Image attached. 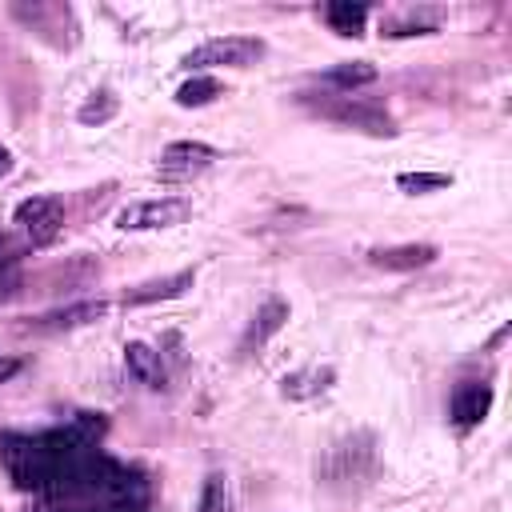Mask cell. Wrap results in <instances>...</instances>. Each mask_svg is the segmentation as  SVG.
Segmentation results:
<instances>
[{
	"label": "cell",
	"instance_id": "obj_21",
	"mask_svg": "<svg viewBox=\"0 0 512 512\" xmlns=\"http://www.w3.org/2000/svg\"><path fill=\"white\" fill-rule=\"evenodd\" d=\"M8 172H12V152L0 144V176H8Z\"/></svg>",
	"mask_w": 512,
	"mask_h": 512
},
{
	"label": "cell",
	"instance_id": "obj_2",
	"mask_svg": "<svg viewBox=\"0 0 512 512\" xmlns=\"http://www.w3.org/2000/svg\"><path fill=\"white\" fill-rule=\"evenodd\" d=\"M192 212V204L184 196H160V200H136L128 208L116 212V228L124 232H156V228H172Z\"/></svg>",
	"mask_w": 512,
	"mask_h": 512
},
{
	"label": "cell",
	"instance_id": "obj_11",
	"mask_svg": "<svg viewBox=\"0 0 512 512\" xmlns=\"http://www.w3.org/2000/svg\"><path fill=\"white\" fill-rule=\"evenodd\" d=\"M124 364H128V372L140 380V384H148V388H160L164 384V368H160V352H152L148 344H140V340H132L128 348H124Z\"/></svg>",
	"mask_w": 512,
	"mask_h": 512
},
{
	"label": "cell",
	"instance_id": "obj_18",
	"mask_svg": "<svg viewBox=\"0 0 512 512\" xmlns=\"http://www.w3.org/2000/svg\"><path fill=\"white\" fill-rule=\"evenodd\" d=\"M396 184L404 188V192H436V188H448V176L444 172H400L396 176Z\"/></svg>",
	"mask_w": 512,
	"mask_h": 512
},
{
	"label": "cell",
	"instance_id": "obj_4",
	"mask_svg": "<svg viewBox=\"0 0 512 512\" xmlns=\"http://www.w3.org/2000/svg\"><path fill=\"white\" fill-rule=\"evenodd\" d=\"M16 224L28 232L32 244H52L64 228V200L60 196H32L16 208Z\"/></svg>",
	"mask_w": 512,
	"mask_h": 512
},
{
	"label": "cell",
	"instance_id": "obj_15",
	"mask_svg": "<svg viewBox=\"0 0 512 512\" xmlns=\"http://www.w3.org/2000/svg\"><path fill=\"white\" fill-rule=\"evenodd\" d=\"M220 96V84L212 80V76H192V80H184L180 88H176V104L180 108H204V104H212Z\"/></svg>",
	"mask_w": 512,
	"mask_h": 512
},
{
	"label": "cell",
	"instance_id": "obj_1",
	"mask_svg": "<svg viewBox=\"0 0 512 512\" xmlns=\"http://www.w3.org/2000/svg\"><path fill=\"white\" fill-rule=\"evenodd\" d=\"M264 56V40L256 36H216V40H204L200 48H192L184 56V68H248Z\"/></svg>",
	"mask_w": 512,
	"mask_h": 512
},
{
	"label": "cell",
	"instance_id": "obj_13",
	"mask_svg": "<svg viewBox=\"0 0 512 512\" xmlns=\"http://www.w3.org/2000/svg\"><path fill=\"white\" fill-rule=\"evenodd\" d=\"M324 20L336 36H360L364 32V20H368V8L364 4H352V0H336L324 8Z\"/></svg>",
	"mask_w": 512,
	"mask_h": 512
},
{
	"label": "cell",
	"instance_id": "obj_3",
	"mask_svg": "<svg viewBox=\"0 0 512 512\" xmlns=\"http://www.w3.org/2000/svg\"><path fill=\"white\" fill-rule=\"evenodd\" d=\"M316 112L344 124V128H356V132H368V136H396V124L384 108L376 104H360L352 96H336V100H316Z\"/></svg>",
	"mask_w": 512,
	"mask_h": 512
},
{
	"label": "cell",
	"instance_id": "obj_9",
	"mask_svg": "<svg viewBox=\"0 0 512 512\" xmlns=\"http://www.w3.org/2000/svg\"><path fill=\"white\" fill-rule=\"evenodd\" d=\"M184 288H192V272H188V268H184V272H172V276H164V280H144V284L128 288V292H124V304H152V300H172V296H180Z\"/></svg>",
	"mask_w": 512,
	"mask_h": 512
},
{
	"label": "cell",
	"instance_id": "obj_6",
	"mask_svg": "<svg viewBox=\"0 0 512 512\" xmlns=\"http://www.w3.org/2000/svg\"><path fill=\"white\" fill-rule=\"evenodd\" d=\"M488 408H492V388H488L484 380H464V384H456V392H452V420H456L460 428L480 424V420L488 416Z\"/></svg>",
	"mask_w": 512,
	"mask_h": 512
},
{
	"label": "cell",
	"instance_id": "obj_12",
	"mask_svg": "<svg viewBox=\"0 0 512 512\" xmlns=\"http://www.w3.org/2000/svg\"><path fill=\"white\" fill-rule=\"evenodd\" d=\"M104 312H108L104 300H80V304H68V308H60V312L40 316V324H44V328H80V324L100 320Z\"/></svg>",
	"mask_w": 512,
	"mask_h": 512
},
{
	"label": "cell",
	"instance_id": "obj_8",
	"mask_svg": "<svg viewBox=\"0 0 512 512\" xmlns=\"http://www.w3.org/2000/svg\"><path fill=\"white\" fill-rule=\"evenodd\" d=\"M284 320H288V304H284V300H268V304L252 316L248 332L240 336V352H256V348H264V340L276 336V332L284 328Z\"/></svg>",
	"mask_w": 512,
	"mask_h": 512
},
{
	"label": "cell",
	"instance_id": "obj_16",
	"mask_svg": "<svg viewBox=\"0 0 512 512\" xmlns=\"http://www.w3.org/2000/svg\"><path fill=\"white\" fill-rule=\"evenodd\" d=\"M116 108H120V100L112 96V92H96V96H88L84 104H80V112H76V120L80 124H108L112 116H116Z\"/></svg>",
	"mask_w": 512,
	"mask_h": 512
},
{
	"label": "cell",
	"instance_id": "obj_20",
	"mask_svg": "<svg viewBox=\"0 0 512 512\" xmlns=\"http://www.w3.org/2000/svg\"><path fill=\"white\" fill-rule=\"evenodd\" d=\"M16 368H20V360H16V356H0V384H4V380H8Z\"/></svg>",
	"mask_w": 512,
	"mask_h": 512
},
{
	"label": "cell",
	"instance_id": "obj_10",
	"mask_svg": "<svg viewBox=\"0 0 512 512\" xmlns=\"http://www.w3.org/2000/svg\"><path fill=\"white\" fill-rule=\"evenodd\" d=\"M332 380H336V372L328 364L324 368H300V372H288L280 380V392L288 400H308V396H320L324 388H332Z\"/></svg>",
	"mask_w": 512,
	"mask_h": 512
},
{
	"label": "cell",
	"instance_id": "obj_7",
	"mask_svg": "<svg viewBox=\"0 0 512 512\" xmlns=\"http://www.w3.org/2000/svg\"><path fill=\"white\" fill-rule=\"evenodd\" d=\"M368 260L376 268H388V272H412V268H424L436 260V244H392V248H372Z\"/></svg>",
	"mask_w": 512,
	"mask_h": 512
},
{
	"label": "cell",
	"instance_id": "obj_5",
	"mask_svg": "<svg viewBox=\"0 0 512 512\" xmlns=\"http://www.w3.org/2000/svg\"><path fill=\"white\" fill-rule=\"evenodd\" d=\"M212 160H216V148H212V144H200V140H172V144L160 152V176H168V180H176V176H196V172H204Z\"/></svg>",
	"mask_w": 512,
	"mask_h": 512
},
{
	"label": "cell",
	"instance_id": "obj_17",
	"mask_svg": "<svg viewBox=\"0 0 512 512\" xmlns=\"http://www.w3.org/2000/svg\"><path fill=\"white\" fill-rule=\"evenodd\" d=\"M196 512H228V480L220 472H212L204 480V492H200V508Z\"/></svg>",
	"mask_w": 512,
	"mask_h": 512
},
{
	"label": "cell",
	"instance_id": "obj_14",
	"mask_svg": "<svg viewBox=\"0 0 512 512\" xmlns=\"http://www.w3.org/2000/svg\"><path fill=\"white\" fill-rule=\"evenodd\" d=\"M324 80H328L332 88H340V92H352V88H360V84H372V80H376V64H368V60H344V64L328 68V72H324Z\"/></svg>",
	"mask_w": 512,
	"mask_h": 512
},
{
	"label": "cell",
	"instance_id": "obj_19",
	"mask_svg": "<svg viewBox=\"0 0 512 512\" xmlns=\"http://www.w3.org/2000/svg\"><path fill=\"white\" fill-rule=\"evenodd\" d=\"M16 260V244H12V236L8 232H0V268L4 264H12Z\"/></svg>",
	"mask_w": 512,
	"mask_h": 512
}]
</instances>
